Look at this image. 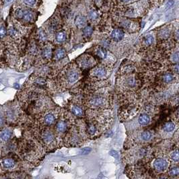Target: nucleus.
<instances>
[{"instance_id":"nucleus-1","label":"nucleus","mask_w":179,"mask_h":179,"mask_svg":"<svg viewBox=\"0 0 179 179\" xmlns=\"http://www.w3.org/2000/svg\"><path fill=\"white\" fill-rule=\"evenodd\" d=\"M15 15L26 22H30L33 19V13L29 9H17L15 12Z\"/></svg>"},{"instance_id":"nucleus-2","label":"nucleus","mask_w":179,"mask_h":179,"mask_svg":"<svg viewBox=\"0 0 179 179\" xmlns=\"http://www.w3.org/2000/svg\"><path fill=\"white\" fill-rule=\"evenodd\" d=\"M168 166V162L164 158H157L153 162V167L155 170L159 171V172H162L166 170Z\"/></svg>"},{"instance_id":"nucleus-3","label":"nucleus","mask_w":179,"mask_h":179,"mask_svg":"<svg viewBox=\"0 0 179 179\" xmlns=\"http://www.w3.org/2000/svg\"><path fill=\"white\" fill-rule=\"evenodd\" d=\"M1 167L6 170H11L15 167V161L11 157H4L1 159Z\"/></svg>"},{"instance_id":"nucleus-4","label":"nucleus","mask_w":179,"mask_h":179,"mask_svg":"<svg viewBox=\"0 0 179 179\" xmlns=\"http://www.w3.org/2000/svg\"><path fill=\"white\" fill-rule=\"evenodd\" d=\"M42 139L44 143L46 144H50L52 143L55 140V135L52 131L49 130H46L42 132Z\"/></svg>"},{"instance_id":"nucleus-5","label":"nucleus","mask_w":179,"mask_h":179,"mask_svg":"<svg viewBox=\"0 0 179 179\" xmlns=\"http://www.w3.org/2000/svg\"><path fill=\"white\" fill-rule=\"evenodd\" d=\"M66 77L68 81L70 83L75 82V81L77 80V79L79 78V73L77 70L75 69H71L68 71L66 75Z\"/></svg>"},{"instance_id":"nucleus-6","label":"nucleus","mask_w":179,"mask_h":179,"mask_svg":"<svg viewBox=\"0 0 179 179\" xmlns=\"http://www.w3.org/2000/svg\"><path fill=\"white\" fill-rule=\"evenodd\" d=\"M124 36V32L122 29L116 28L112 30L111 33V37L115 41H120Z\"/></svg>"},{"instance_id":"nucleus-7","label":"nucleus","mask_w":179,"mask_h":179,"mask_svg":"<svg viewBox=\"0 0 179 179\" xmlns=\"http://www.w3.org/2000/svg\"><path fill=\"white\" fill-rule=\"evenodd\" d=\"M104 103V99L102 97L94 96L91 99L90 104L94 107H99L102 106Z\"/></svg>"},{"instance_id":"nucleus-8","label":"nucleus","mask_w":179,"mask_h":179,"mask_svg":"<svg viewBox=\"0 0 179 179\" xmlns=\"http://www.w3.org/2000/svg\"><path fill=\"white\" fill-rule=\"evenodd\" d=\"M106 69L104 67H98L93 70V75L96 77H102L106 75Z\"/></svg>"},{"instance_id":"nucleus-9","label":"nucleus","mask_w":179,"mask_h":179,"mask_svg":"<svg viewBox=\"0 0 179 179\" xmlns=\"http://www.w3.org/2000/svg\"><path fill=\"white\" fill-rule=\"evenodd\" d=\"M56 129L59 133H64L67 129V124L64 120H59L56 124Z\"/></svg>"},{"instance_id":"nucleus-10","label":"nucleus","mask_w":179,"mask_h":179,"mask_svg":"<svg viewBox=\"0 0 179 179\" xmlns=\"http://www.w3.org/2000/svg\"><path fill=\"white\" fill-rule=\"evenodd\" d=\"M75 24L79 28L83 27L86 24V17L83 16V15H77L76 18H75Z\"/></svg>"},{"instance_id":"nucleus-11","label":"nucleus","mask_w":179,"mask_h":179,"mask_svg":"<svg viewBox=\"0 0 179 179\" xmlns=\"http://www.w3.org/2000/svg\"><path fill=\"white\" fill-rule=\"evenodd\" d=\"M94 63V60L92 58L90 57H83L82 59H80V65L83 67H89L92 65V63Z\"/></svg>"},{"instance_id":"nucleus-12","label":"nucleus","mask_w":179,"mask_h":179,"mask_svg":"<svg viewBox=\"0 0 179 179\" xmlns=\"http://www.w3.org/2000/svg\"><path fill=\"white\" fill-rule=\"evenodd\" d=\"M150 121V118L147 114H141L138 118V122L141 125H146Z\"/></svg>"},{"instance_id":"nucleus-13","label":"nucleus","mask_w":179,"mask_h":179,"mask_svg":"<svg viewBox=\"0 0 179 179\" xmlns=\"http://www.w3.org/2000/svg\"><path fill=\"white\" fill-rule=\"evenodd\" d=\"M55 117L53 114L48 113L44 116V122L46 125H51L55 122Z\"/></svg>"},{"instance_id":"nucleus-14","label":"nucleus","mask_w":179,"mask_h":179,"mask_svg":"<svg viewBox=\"0 0 179 179\" xmlns=\"http://www.w3.org/2000/svg\"><path fill=\"white\" fill-rule=\"evenodd\" d=\"M11 131L9 129H3L1 132V139L3 141H7L11 138Z\"/></svg>"},{"instance_id":"nucleus-15","label":"nucleus","mask_w":179,"mask_h":179,"mask_svg":"<svg viewBox=\"0 0 179 179\" xmlns=\"http://www.w3.org/2000/svg\"><path fill=\"white\" fill-rule=\"evenodd\" d=\"M86 131L87 134L90 135H94L96 134L97 131V128L94 124L93 123H89L87 124L86 127Z\"/></svg>"},{"instance_id":"nucleus-16","label":"nucleus","mask_w":179,"mask_h":179,"mask_svg":"<svg viewBox=\"0 0 179 179\" xmlns=\"http://www.w3.org/2000/svg\"><path fill=\"white\" fill-rule=\"evenodd\" d=\"M66 55V52L65 49L62 48H59L57 49L55 52V59H61L65 57Z\"/></svg>"},{"instance_id":"nucleus-17","label":"nucleus","mask_w":179,"mask_h":179,"mask_svg":"<svg viewBox=\"0 0 179 179\" xmlns=\"http://www.w3.org/2000/svg\"><path fill=\"white\" fill-rule=\"evenodd\" d=\"M66 34L63 31H59L56 34L55 39L58 42H63L66 40Z\"/></svg>"},{"instance_id":"nucleus-18","label":"nucleus","mask_w":179,"mask_h":179,"mask_svg":"<svg viewBox=\"0 0 179 179\" xmlns=\"http://www.w3.org/2000/svg\"><path fill=\"white\" fill-rule=\"evenodd\" d=\"M71 112H72L73 114H74L75 116H80L83 114L82 108L77 106H72V108H71Z\"/></svg>"},{"instance_id":"nucleus-19","label":"nucleus","mask_w":179,"mask_h":179,"mask_svg":"<svg viewBox=\"0 0 179 179\" xmlns=\"http://www.w3.org/2000/svg\"><path fill=\"white\" fill-rule=\"evenodd\" d=\"M42 57L44 59H49V58L52 56V50L51 48L49 47L44 48L43 50H42Z\"/></svg>"},{"instance_id":"nucleus-20","label":"nucleus","mask_w":179,"mask_h":179,"mask_svg":"<svg viewBox=\"0 0 179 179\" xmlns=\"http://www.w3.org/2000/svg\"><path fill=\"white\" fill-rule=\"evenodd\" d=\"M99 14L96 10H90L88 13V17L90 20L96 21L98 18Z\"/></svg>"},{"instance_id":"nucleus-21","label":"nucleus","mask_w":179,"mask_h":179,"mask_svg":"<svg viewBox=\"0 0 179 179\" xmlns=\"http://www.w3.org/2000/svg\"><path fill=\"white\" fill-rule=\"evenodd\" d=\"M175 125L172 122H168L164 124L163 129L166 132H171L174 129Z\"/></svg>"},{"instance_id":"nucleus-22","label":"nucleus","mask_w":179,"mask_h":179,"mask_svg":"<svg viewBox=\"0 0 179 179\" xmlns=\"http://www.w3.org/2000/svg\"><path fill=\"white\" fill-rule=\"evenodd\" d=\"M93 32V28L92 26H88L85 27L83 30V36H85V37H89L92 35Z\"/></svg>"},{"instance_id":"nucleus-23","label":"nucleus","mask_w":179,"mask_h":179,"mask_svg":"<svg viewBox=\"0 0 179 179\" xmlns=\"http://www.w3.org/2000/svg\"><path fill=\"white\" fill-rule=\"evenodd\" d=\"M141 139L144 140V141H148V140L150 139L151 137H152V134H151L150 131H145L141 133Z\"/></svg>"},{"instance_id":"nucleus-24","label":"nucleus","mask_w":179,"mask_h":179,"mask_svg":"<svg viewBox=\"0 0 179 179\" xmlns=\"http://www.w3.org/2000/svg\"><path fill=\"white\" fill-rule=\"evenodd\" d=\"M96 52H97V55H98L100 58H101V59H104V58H106L107 52L104 48H99L97 50Z\"/></svg>"},{"instance_id":"nucleus-25","label":"nucleus","mask_w":179,"mask_h":179,"mask_svg":"<svg viewBox=\"0 0 179 179\" xmlns=\"http://www.w3.org/2000/svg\"><path fill=\"white\" fill-rule=\"evenodd\" d=\"M168 174L171 176H176L179 175V167H173L169 170Z\"/></svg>"},{"instance_id":"nucleus-26","label":"nucleus","mask_w":179,"mask_h":179,"mask_svg":"<svg viewBox=\"0 0 179 179\" xmlns=\"http://www.w3.org/2000/svg\"><path fill=\"white\" fill-rule=\"evenodd\" d=\"M170 158L174 162H179V151L176 150L173 151L170 155Z\"/></svg>"},{"instance_id":"nucleus-27","label":"nucleus","mask_w":179,"mask_h":179,"mask_svg":"<svg viewBox=\"0 0 179 179\" xmlns=\"http://www.w3.org/2000/svg\"><path fill=\"white\" fill-rule=\"evenodd\" d=\"M174 79V76L170 73H166L163 76V80L166 83H170Z\"/></svg>"},{"instance_id":"nucleus-28","label":"nucleus","mask_w":179,"mask_h":179,"mask_svg":"<svg viewBox=\"0 0 179 179\" xmlns=\"http://www.w3.org/2000/svg\"><path fill=\"white\" fill-rule=\"evenodd\" d=\"M144 42L146 45H150L153 42V37L151 35H147L144 38Z\"/></svg>"},{"instance_id":"nucleus-29","label":"nucleus","mask_w":179,"mask_h":179,"mask_svg":"<svg viewBox=\"0 0 179 179\" xmlns=\"http://www.w3.org/2000/svg\"><path fill=\"white\" fill-rule=\"evenodd\" d=\"M173 61L176 62V63H179V52L174 53L172 56Z\"/></svg>"},{"instance_id":"nucleus-30","label":"nucleus","mask_w":179,"mask_h":179,"mask_svg":"<svg viewBox=\"0 0 179 179\" xmlns=\"http://www.w3.org/2000/svg\"><path fill=\"white\" fill-rule=\"evenodd\" d=\"M6 34V30L5 28H3V26L1 27V32H0V34H1V37L3 38Z\"/></svg>"},{"instance_id":"nucleus-31","label":"nucleus","mask_w":179,"mask_h":179,"mask_svg":"<svg viewBox=\"0 0 179 179\" xmlns=\"http://www.w3.org/2000/svg\"><path fill=\"white\" fill-rule=\"evenodd\" d=\"M90 151H91L90 148H89V147H85V148L82 149V151H81V153H82V154H87V153H90Z\"/></svg>"},{"instance_id":"nucleus-32","label":"nucleus","mask_w":179,"mask_h":179,"mask_svg":"<svg viewBox=\"0 0 179 179\" xmlns=\"http://www.w3.org/2000/svg\"><path fill=\"white\" fill-rule=\"evenodd\" d=\"M24 2L28 5L32 6V5H33L35 3H36V1H24Z\"/></svg>"},{"instance_id":"nucleus-33","label":"nucleus","mask_w":179,"mask_h":179,"mask_svg":"<svg viewBox=\"0 0 179 179\" xmlns=\"http://www.w3.org/2000/svg\"><path fill=\"white\" fill-rule=\"evenodd\" d=\"M161 34H162V36H163V37H167L169 35V32L168 30H163L161 32Z\"/></svg>"},{"instance_id":"nucleus-34","label":"nucleus","mask_w":179,"mask_h":179,"mask_svg":"<svg viewBox=\"0 0 179 179\" xmlns=\"http://www.w3.org/2000/svg\"><path fill=\"white\" fill-rule=\"evenodd\" d=\"M174 69L175 72H176V73H178V74H179V65L175 66L174 68Z\"/></svg>"},{"instance_id":"nucleus-35","label":"nucleus","mask_w":179,"mask_h":179,"mask_svg":"<svg viewBox=\"0 0 179 179\" xmlns=\"http://www.w3.org/2000/svg\"><path fill=\"white\" fill-rule=\"evenodd\" d=\"M176 38L179 40V29L176 32Z\"/></svg>"},{"instance_id":"nucleus-36","label":"nucleus","mask_w":179,"mask_h":179,"mask_svg":"<svg viewBox=\"0 0 179 179\" xmlns=\"http://www.w3.org/2000/svg\"><path fill=\"white\" fill-rule=\"evenodd\" d=\"M1 179H12V178L9 176H7V177H4V178H1Z\"/></svg>"},{"instance_id":"nucleus-37","label":"nucleus","mask_w":179,"mask_h":179,"mask_svg":"<svg viewBox=\"0 0 179 179\" xmlns=\"http://www.w3.org/2000/svg\"><path fill=\"white\" fill-rule=\"evenodd\" d=\"M158 179H167L166 178H158Z\"/></svg>"}]
</instances>
